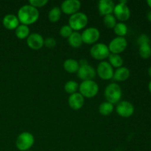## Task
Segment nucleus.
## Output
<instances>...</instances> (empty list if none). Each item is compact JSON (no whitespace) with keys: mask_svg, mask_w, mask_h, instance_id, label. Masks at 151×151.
<instances>
[{"mask_svg":"<svg viewBox=\"0 0 151 151\" xmlns=\"http://www.w3.org/2000/svg\"><path fill=\"white\" fill-rule=\"evenodd\" d=\"M116 111L119 116L123 118H128L134 114V106L132 103L127 100H122L116 105Z\"/></svg>","mask_w":151,"mask_h":151,"instance_id":"nucleus-12","label":"nucleus"},{"mask_svg":"<svg viewBox=\"0 0 151 151\" xmlns=\"http://www.w3.org/2000/svg\"><path fill=\"white\" fill-rule=\"evenodd\" d=\"M81 7V2L78 0H66L61 3L60 8L62 13L72 16L78 13Z\"/></svg>","mask_w":151,"mask_h":151,"instance_id":"nucleus-13","label":"nucleus"},{"mask_svg":"<svg viewBox=\"0 0 151 151\" xmlns=\"http://www.w3.org/2000/svg\"><path fill=\"white\" fill-rule=\"evenodd\" d=\"M35 143V138L31 133L24 131L18 136L16 140V146L21 151L29 150Z\"/></svg>","mask_w":151,"mask_h":151,"instance_id":"nucleus-4","label":"nucleus"},{"mask_svg":"<svg viewBox=\"0 0 151 151\" xmlns=\"http://www.w3.org/2000/svg\"><path fill=\"white\" fill-rule=\"evenodd\" d=\"M44 38L42 35L37 32L29 34L27 38V44L28 47L33 50H38L44 47Z\"/></svg>","mask_w":151,"mask_h":151,"instance_id":"nucleus-14","label":"nucleus"},{"mask_svg":"<svg viewBox=\"0 0 151 151\" xmlns=\"http://www.w3.org/2000/svg\"><path fill=\"white\" fill-rule=\"evenodd\" d=\"M147 20L150 21V22H151V10H149V11L147 12Z\"/></svg>","mask_w":151,"mask_h":151,"instance_id":"nucleus-33","label":"nucleus"},{"mask_svg":"<svg viewBox=\"0 0 151 151\" xmlns=\"http://www.w3.org/2000/svg\"><path fill=\"white\" fill-rule=\"evenodd\" d=\"M62 11L60 7H54L50 10L48 13V19L50 22L52 23H55L58 22L61 18Z\"/></svg>","mask_w":151,"mask_h":151,"instance_id":"nucleus-24","label":"nucleus"},{"mask_svg":"<svg viewBox=\"0 0 151 151\" xmlns=\"http://www.w3.org/2000/svg\"><path fill=\"white\" fill-rule=\"evenodd\" d=\"M150 40L148 35L146 34H142L137 38V44H139V46L145 44H150Z\"/></svg>","mask_w":151,"mask_h":151,"instance_id":"nucleus-32","label":"nucleus"},{"mask_svg":"<svg viewBox=\"0 0 151 151\" xmlns=\"http://www.w3.org/2000/svg\"><path fill=\"white\" fill-rule=\"evenodd\" d=\"M2 24L6 29L12 30V29H16L20 24V22L17 16L14 14H7L3 18Z\"/></svg>","mask_w":151,"mask_h":151,"instance_id":"nucleus-17","label":"nucleus"},{"mask_svg":"<svg viewBox=\"0 0 151 151\" xmlns=\"http://www.w3.org/2000/svg\"><path fill=\"white\" fill-rule=\"evenodd\" d=\"M114 105L107 101L102 103L98 108L99 113L103 115V116H109V115H110L114 111Z\"/></svg>","mask_w":151,"mask_h":151,"instance_id":"nucleus-22","label":"nucleus"},{"mask_svg":"<svg viewBox=\"0 0 151 151\" xmlns=\"http://www.w3.org/2000/svg\"><path fill=\"white\" fill-rule=\"evenodd\" d=\"M88 22V19L87 15L82 12H78L70 16L69 19V25L73 31L79 32L81 29L86 28Z\"/></svg>","mask_w":151,"mask_h":151,"instance_id":"nucleus-3","label":"nucleus"},{"mask_svg":"<svg viewBox=\"0 0 151 151\" xmlns=\"http://www.w3.org/2000/svg\"><path fill=\"white\" fill-rule=\"evenodd\" d=\"M148 89H149V91H150V92L151 93V80L148 83Z\"/></svg>","mask_w":151,"mask_h":151,"instance_id":"nucleus-34","label":"nucleus"},{"mask_svg":"<svg viewBox=\"0 0 151 151\" xmlns=\"http://www.w3.org/2000/svg\"><path fill=\"white\" fill-rule=\"evenodd\" d=\"M127 1H120L118 4H115L113 15L116 20L120 21V22L128 20L131 16V10L127 5Z\"/></svg>","mask_w":151,"mask_h":151,"instance_id":"nucleus-7","label":"nucleus"},{"mask_svg":"<svg viewBox=\"0 0 151 151\" xmlns=\"http://www.w3.org/2000/svg\"><path fill=\"white\" fill-rule=\"evenodd\" d=\"M74 31L72 30V28L69 27V24L67 25H63L61 27V28L60 29V36L63 37L64 38H68Z\"/></svg>","mask_w":151,"mask_h":151,"instance_id":"nucleus-29","label":"nucleus"},{"mask_svg":"<svg viewBox=\"0 0 151 151\" xmlns=\"http://www.w3.org/2000/svg\"><path fill=\"white\" fill-rule=\"evenodd\" d=\"M83 43L86 44H95L100 39V32L97 28L88 27L81 33Z\"/></svg>","mask_w":151,"mask_h":151,"instance_id":"nucleus-8","label":"nucleus"},{"mask_svg":"<svg viewBox=\"0 0 151 151\" xmlns=\"http://www.w3.org/2000/svg\"><path fill=\"white\" fill-rule=\"evenodd\" d=\"M115 4L112 0H100L98 2V10L100 16H106L113 14Z\"/></svg>","mask_w":151,"mask_h":151,"instance_id":"nucleus-16","label":"nucleus"},{"mask_svg":"<svg viewBox=\"0 0 151 151\" xmlns=\"http://www.w3.org/2000/svg\"><path fill=\"white\" fill-rule=\"evenodd\" d=\"M116 23V19L113 14L107 15L103 18V24L109 29H114Z\"/></svg>","mask_w":151,"mask_h":151,"instance_id":"nucleus-28","label":"nucleus"},{"mask_svg":"<svg viewBox=\"0 0 151 151\" xmlns=\"http://www.w3.org/2000/svg\"><path fill=\"white\" fill-rule=\"evenodd\" d=\"M77 74L78 78L82 80V81H92L97 75L96 69L88 63L81 65Z\"/></svg>","mask_w":151,"mask_h":151,"instance_id":"nucleus-11","label":"nucleus"},{"mask_svg":"<svg viewBox=\"0 0 151 151\" xmlns=\"http://www.w3.org/2000/svg\"><path fill=\"white\" fill-rule=\"evenodd\" d=\"M147 4L149 5V7H150L151 8V0H147Z\"/></svg>","mask_w":151,"mask_h":151,"instance_id":"nucleus-36","label":"nucleus"},{"mask_svg":"<svg viewBox=\"0 0 151 151\" xmlns=\"http://www.w3.org/2000/svg\"><path fill=\"white\" fill-rule=\"evenodd\" d=\"M17 17L20 24L29 26L38 21L39 18V12L38 9L29 4H24L19 8Z\"/></svg>","mask_w":151,"mask_h":151,"instance_id":"nucleus-1","label":"nucleus"},{"mask_svg":"<svg viewBox=\"0 0 151 151\" xmlns=\"http://www.w3.org/2000/svg\"><path fill=\"white\" fill-rule=\"evenodd\" d=\"M96 72L102 80L109 81L113 78L114 70L109 62L103 60L99 63L96 69Z\"/></svg>","mask_w":151,"mask_h":151,"instance_id":"nucleus-9","label":"nucleus"},{"mask_svg":"<svg viewBox=\"0 0 151 151\" xmlns=\"http://www.w3.org/2000/svg\"><path fill=\"white\" fill-rule=\"evenodd\" d=\"M108 47L111 53L119 55L126 50L128 41L125 37H116L111 41Z\"/></svg>","mask_w":151,"mask_h":151,"instance_id":"nucleus-10","label":"nucleus"},{"mask_svg":"<svg viewBox=\"0 0 151 151\" xmlns=\"http://www.w3.org/2000/svg\"><path fill=\"white\" fill-rule=\"evenodd\" d=\"M122 96V91L120 86L115 83H109L106 86L104 91V97L106 101L113 105L117 104L121 100Z\"/></svg>","mask_w":151,"mask_h":151,"instance_id":"nucleus-2","label":"nucleus"},{"mask_svg":"<svg viewBox=\"0 0 151 151\" xmlns=\"http://www.w3.org/2000/svg\"><path fill=\"white\" fill-rule=\"evenodd\" d=\"M26 151H32V150H26Z\"/></svg>","mask_w":151,"mask_h":151,"instance_id":"nucleus-37","label":"nucleus"},{"mask_svg":"<svg viewBox=\"0 0 151 151\" xmlns=\"http://www.w3.org/2000/svg\"><path fill=\"white\" fill-rule=\"evenodd\" d=\"M78 90L84 98H92L98 94L99 86L94 80L82 81L81 85H79Z\"/></svg>","mask_w":151,"mask_h":151,"instance_id":"nucleus-5","label":"nucleus"},{"mask_svg":"<svg viewBox=\"0 0 151 151\" xmlns=\"http://www.w3.org/2000/svg\"><path fill=\"white\" fill-rule=\"evenodd\" d=\"M139 55L143 59H147L151 56V46L150 44H142L139 48Z\"/></svg>","mask_w":151,"mask_h":151,"instance_id":"nucleus-27","label":"nucleus"},{"mask_svg":"<svg viewBox=\"0 0 151 151\" xmlns=\"http://www.w3.org/2000/svg\"><path fill=\"white\" fill-rule=\"evenodd\" d=\"M15 33H16V37H17L19 39L22 40L25 39V38H27L28 36L29 35V34H30L29 27L27 26V25L20 24L17 27V28L15 29Z\"/></svg>","mask_w":151,"mask_h":151,"instance_id":"nucleus-21","label":"nucleus"},{"mask_svg":"<svg viewBox=\"0 0 151 151\" xmlns=\"http://www.w3.org/2000/svg\"><path fill=\"white\" fill-rule=\"evenodd\" d=\"M79 62L78 60H75V59H66L64 61V63H63V69L68 73H77L78 69H79Z\"/></svg>","mask_w":151,"mask_h":151,"instance_id":"nucleus-19","label":"nucleus"},{"mask_svg":"<svg viewBox=\"0 0 151 151\" xmlns=\"http://www.w3.org/2000/svg\"><path fill=\"white\" fill-rule=\"evenodd\" d=\"M114 32L117 37H125L128 33V26L124 22H118L114 27Z\"/></svg>","mask_w":151,"mask_h":151,"instance_id":"nucleus-25","label":"nucleus"},{"mask_svg":"<svg viewBox=\"0 0 151 151\" xmlns=\"http://www.w3.org/2000/svg\"><path fill=\"white\" fill-rule=\"evenodd\" d=\"M84 103H85V98L79 92H76L75 94H71V95H69V99H68V103H69V107L75 111L80 110V109H82Z\"/></svg>","mask_w":151,"mask_h":151,"instance_id":"nucleus-15","label":"nucleus"},{"mask_svg":"<svg viewBox=\"0 0 151 151\" xmlns=\"http://www.w3.org/2000/svg\"><path fill=\"white\" fill-rule=\"evenodd\" d=\"M48 3L47 0H29V4L35 8L38 9L39 7H43Z\"/></svg>","mask_w":151,"mask_h":151,"instance_id":"nucleus-30","label":"nucleus"},{"mask_svg":"<svg viewBox=\"0 0 151 151\" xmlns=\"http://www.w3.org/2000/svg\"><path fill=\"white\" fill-rule=\"evenodd\" d=\"M108 58H109V63L111 65L113 68L114 67L118 69L119 67H122V65H123V59L119 55L110 53Z\"/></svg>","mask_w":151,"mask_h":151,"instance_id":"nucleus-23","label":"nucleus"},{"mask_svg":"<svg viewBox=\"0 0 151 151\" xmlns=\"http://www.w3.org/2000/svg\"><path fill=\"white\" fill-rule=\"evenodd\" d=\"M68 42H69V45L73 48H79L83 44L81 33H80L79 32L74 31L72 35L68 38Z\"/></svg>","mask_w":151,"mask_h":151,"instance_id":"nucleus-20","label":"nucleus"},{"mask_svg":"<svg viewBox=\"0 0 151 151\" xmlns=\"http://www.w3.org/2000/svg\"><path fill=\"white\" fill-rule=\"evenodd\" d=\"M130 75H131V72H130L129 69L125 67V66H122L114 71L113 79L117 82H122V81H125L126 80H128L129 78Z\"/></svg>","mask_w":151,"mask_h":151,"instance_id":"nucleus-18","label":"nucleus"},{"mask_svg":"<svg viewBox=\"0 0 151 151\" xmlns=\"http://www.w3.org/2000/svg\"><path fill=\"white\" fill-rule=\"evenodd\" d=\"M79 89V85L78 83L75 81H69L65 83L64 90L67 94H72L78 92V90Z\"/></svg>","mask_w":151,"mask_h":151,"instance_id":"nucleus-26","label":"nucleus"},{"mask_svg":"<svg viewBox=\"0 0 151 151\" xmlns=\"http://www.w3.org/2000/svg\"><path fill=\"white\" fill-rule=\"evenodd\" d=\"M148 75H149V76L151 78V66L148 68Z\"/></svg>","mask_w":151,"mask_h":151,"instance_id":"nucleus-35","label":"nucleus"},{"mask_svg":"<svg viewBox=\"0 0 151 151\" xmlns=\"http://www.w3.org/2000/svg\"><path fill=\"white\" fill-rule=\"evenodd\" d=\"M56 45H57V41L52 37H48L46 39H44V46H45L48 49L55 48Z\"/></svg>","mask_w":151,"mask_h":151,"instance_id":"nucleus-31","label":"nucleus"},{"mask_svg":"<svg viewBox=\"0 0 151 151\" xmlns=\"http://www.w3.org/2000/svg\"><path fill=\"white\" fill-rule=\"evenodd\" d=\"M109 47L103 43H97L90 49V55L94 59L103 61L110 55Z\"/></svg>","mask_w":151,"mask_h":151,"instance_id":"nucleus-6","label":"nucleus"}]
</instances>
